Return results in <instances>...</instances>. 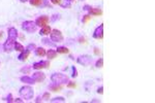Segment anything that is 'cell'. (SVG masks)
I'll list each match as a JSON object with an SVG mask.
<instances>
[{"label":"cell","instance_id":"cell-1","mask_svg":"<svg viewBox=\"0 0 155 103\" xmlns=\"http://www.w3.org/2000/svg\"><path fill=\"white\" fill-rule=\"evenodd\" d=\"M51 81L54 85H64L68 83V76L62 73H53L51 76Z\"/></svg>","mask_w":155,"mask_h":103},{"label":"cell","instance_id":"cell-2","mask_svg":"<svg viewBox=\"0 0 155 103\" xmlns=\"http://www.w3.org/2000/svg\"><path fill=\"white\" fill-rule=\"evenodd\" d=\"M20 95L23 99L25 100H30L33 98V95H34V92H33V89L30 87V86H24L20 89Z\"/></svg>","mask_w":155,"mask_h":103},{"label":"cell","instance_id":"cell-3","mask_svg":"<svg viewBox=\"0 0 155 103\" xmlns=\"http://www.w3.org/2000/svg\"><path fill=\"white\" fill-rule=\"evenodd\" d=\"M22 29L28 33H33L36 31L37 26H36L35 22H33V21H25L22 23Z\"/></svg>","mask_w":155,"mask_h":103},{"label":"cell","instance_id":"cell-4","mask_svg":"<svg viewBox=\"0 0 155 103\" xmlns=\"http://www.w3.org/2000/svg\"><path fill=\"white\" fill-rule=\"evenodd\" d=\"M50 36H51V40L54 41V42H61L63 41V35L61 33L60 30L58 29H53L50 33Z\"/></svg>","mask_w":155,"mask_h":103},{"label":"cell","instance_id":"cell-5","mask_svg":"<svg viewBox=\"0 0 155 103\" xmlns=\"http://www.w3.org/2000/svg\"><path fill=\"white\" fill-rule=\"evenodd\" d=\"M15 43H16V40H13V39L7 37V40H6V41L4 42V44H3V50H4V52H6V53L11 52V51L13 50Z\"/></svg>","mask_w":155,"mask_h":103},{"label":"cell","instance_id":"cell-6","mask_svg":"<svg viewBox=\"0 0 155 103\" xmlns=\"http://www.w3.org/2000/svg\"><path fill=\"white\" fill-rule=\"evenodd\" d=\"M78 63L83 65V66H87L89 65L91 62H92V58L90 56H87V55H84V56H80L78 58Z\"/></svg>","mask_w":155,"mask_h":103},{"label":"cell","instance_id":"cell-7","mask_svg":"<svg viewBox=\"0 0 155 103\" xmlns=\"http://www.w3.org/2000/svg\"><path fill=\"white\" fill-rule=\"evenodd\" d=\"M48 23H49V17L48 15H40L35 21V24L38 27H44V26L48 25Z\"/></svg>","mask_w":155,"mask_h":103},{"label":"cell","instance_id":"cell-8","mask_svg":"<svg viewBox=\"0 0 155 103\" xmlns=\"http://www.w3.org/2000/svg\"><path fill=\"white\" fill-rule=\"evenodd\" d=\"M93 37L96 38V39H102V38H103V24L99 25V26L94 30Z\"/></svg>","mask_w":155,"mask_h":103},{"label":"cell","instance_id":"cell-9","mask_svg":"<svg viewBox=\"0 0 155 103\" xmlns=\"http://www.w3.org/2000/svg\"><path fill=\"white\" fill-rule=\"evenodd\" d=\"M49 66H50V61H40V62H36L33 64V69L39 70V69L48 68Z\"/></svg>","mask_w":155,"mask_h":103},{"label":"cell","instance_id":"cell-10","mask_svg":"<svg viewBox=\"0 0 155 103\" xmlns=\"http://www.w3.org/2000/svg\"><path fill=\"white\" fill-rule=\"evenodd\" d=\"M32 78L35 81V83H40V82L45 81V78H46V75H45V73H43L41 71H37V72L33 73V75H32Z\"/></svg>","mask_w":155,"mask_h":103},{"label":"cell","instance_id":"cell-11","mask_svg":"<svg viewBox=\"0 0 155 103\" xmlns=\"http://www.w3.org/2000/svg\"><path fill=\"white\" fill-rule=\"evenodd\" d=\"M30 53H31V52H30L28 49H25V50H24L23 52H21V54L19 55V57H18L19 60H20V61H25V60H27V58L29 57Z\"/></svg>","mask_w":155,"mask_h":103},{"label":"cell","instance_id":"cell-12","mask_svg":"<svg viewBox=\"0 0 155 103\" xmlns=\"http://www.w3.org/2000/svg\"><path fill=\"white\" fill-rule=\"evenodd\" d=\"M88 11H89L90 15H100L102 13L101 8H97V7H90L88 9Z\"/></svg>","mask_w":155,"mask_h":103},{"label":"cell","instance_id":"cell-13","mask_svg":"<svg viewBox=\"0 0 155 103\" xmlns=\"http://www.w3.org/2000/svg\"><path fill=\"white\" fill-rule=\"evenodd\" d=\"M17 37H18V31L16 28L11 27L8 29V38H11L13 40H17Z\"/></svg>","mask_w":155,"mask_h":103},{"label":"cell","instance_id":"cell-14","mask_svg":"<svg viewBox=\"0 0 155 103\" xmlns=\"http://www.w3.org/2000/svg\"><path fill=\"white\" fill-rule=\"evenodd\" d=\"M51 31H52L51 27L48 26V25H46V26L41 27V29H40V31H39V34H40V35H49V34L51 33Z\"/></svg>","mask_w":155,"mask_h":103},{"label":"cell","instance_id":"cell-15","mask_svg":"<svg viewBox=\"0 0 155 103\" xmlns=\"http://www.w3.org/2000/svg\"><path fill=\"white\" fill-rule=\"evenodd\" d=\"M21 82L22 83H26V84H28V85H33V84H35V81L32 78V77H30V76H22L21 78Z\"/></svg>","mask_w":155,"mask_h":103},{"label":"cell","instance_id":"cell-16","mask_svg":"<svg viewBox=\"0 0 155 103\" xmlns=\"http://www.w3.org/2000/svg\"><path fill=\"white\" fill-rule=\"evenodd\" d=\"M35 54L38 57H44V56H46L47 52L44 47H37V49H35Z\"/></svg>","mask_w":155,"mask_h":103},{"label":"cell","instance_id":"cell-17","mask_svg":"<svg viewBox=\"0 0 155 103\" xmlns=\"http://www.w3.org/2000/svg\"><path fill=\"white\" fill-rule=\"evenodd\" d=\"M46 55H47V57H48L49 60H52V59L56 58V56H57V52L54 51V50H49V51L47 52Z\"/></svg>","mask_w":155,"mask_h":103},{"label":"cell","instance_id":"cell-18","mask_svg":"<svg viewBox=\"0 0 155 103\" xmlns=\"http://www.w3.org/2000/svg\"><path fill=\"white\" fill-rule=\"evenodd\" d=\"M56 52L59 53V54H67L68 53V49L66 46H59Z\"/></svg>","mask_w":155,"mask_h":103},{"label":"cell","instance_id":"cell-19","mask_svg":"<svg viewBox=\"0 0 155 103\" xmlns=\"http://www.w3.org/2000/svg\"><path fill=\"white\" fill-rule=\"evenodd\" d=\"M60 5H61L63 8H68V7H71L72 2H71V1H68V0H63V1H61V2H60Z\"/></svg>","mask_w":155,"mask_h":103},{"label":"cell","instance_id":"cell-20","mask_svg":"<svg viewBox=\"0 0 155 103\" xmlns=\"http://www.w3.org/2000/svg\"><path fill=\"white\" fill-rule=\"evenodd\" d=\"M43 2H44V0H29V3L33 6H39L43 4Z\"/></svg>","mask_w":155,"mask_h":103},{"label":"cell","instance_id":"cell-21","mask_svg":"<svg viewBox=\"0 0 155 103\" xmlns=\"http://www.w3.org/2000/svg\"><path fill=\"white\" fill-rule=\"evenodd\" d=\"M13 49H15L16 51H19V52H23V51L25 50V47H24L21 43H19V42H17V41H16V43H15Z\"/></svg>","mask_w":155,"mask_h":103},{"label":"cell","instance_id":"cell-22","mask_svg":"<svg viewBox=\"0 0 155 103\" xmlns=\"http://www.w3.org/2000/svg\"><path fill=\"white\" fill-rule=\"evenodd\" d=\"M30 71H31V66H25V67L21 68V72L22 73L28 74V73H30Z\"/></svg>","mask_w":155,"mask_h":103},{"label":"cell","instance_id":"cell-23","mask_svg":"<svg viewBox=\"0 0 155 103\" xmlns=\"http://www.w3.org/2000/svg\"><path fill=\"white\" fill-rule=\"evenodd\" d=\"M51 102H52V103L65 102V99H64L63 97H56V98H54V99H52V100H51Z\"/></svg>","mask_w":155,"mask_h":103},{"label":"cell","instance_id":"cell-24","mask_svg":"<svg viewBox=\"0 0 155 103\" xmlns=\"http://www.w3.org/2000/svg\"><path fill=\"white\" fill-rule=\"evenodd\" d=\"M95 66H96L97 68H101V67L103 66V59H102V58H99V59L96 61Z\"/></svg>","mask_w":155,"mask_h":103},{"label":"cell","instance_id":"cell-25","mask_svg":"<svg viewBox=\"0 0 155 103\" xmlns=\"http://www.w3.org/2000/svg\"><path fill=\"white\" fill-rule=\"evenodd\" d=\"M50 89H51L53 92H58V91L61 90V87H60V85H55V86H51Z\"/></svg>","mask_w":155,"mask_h":103},{"label":"cell","instance_id":"cell-26","mask_svg":"<svg viewBox=\"0 0 155 103\" xmlns=\"http://www.w3.org/2000/svg\"><path fill=\"white\" fill-rule=\"evenodd\" d=\"M43 99H44L45 101H50V93L46 92V93L43 95Z\"/></svg>","mask_w":155,"mask_h":103},{"label":"cell","instance_id":"cell-27","mask_svg":"<svg viewBox=\"0 0 155 103\" xmlns=\"http://www.w3.org/2000/svg\"><path fill=\"white\" fill-rule=\"evenodd\" d=\"M72 70H73V73H72V76L73 77H77L78 76V71H77V68L75 66L72 67Z\"/></svg>","mask_w":155,"mask_h":103},{"label":"cell","instance_id":"cell-28","mask_svg":"<svg viewBox=\"0 0 155 103\" xmlns=\"http://www.w3.org/2000/svg\"><path fill=\"white\" fill-rule=\"evenodd\" d=\"M26 49H28V50L31 52V51L35 50V49H36V46H35V44H34V43H30V44H28V45H27V47H26Z\"/></svg>","mask_w":155,"mask_h":103},{"label":"cell","instance_id":"cell-29","mask_svg":"<svg viewBox=\"0 0 155 103\" xmlns=\"http://www.w3.org/2000/svg\"><path fill=\"white\" fill-rule=\"evenodd\" d=\"M90 19H91V15H90V14H86V15H84V18H83V23H87Z\"/></svg>","mask_w":155,"mask_h":103},{"label":"cell","instance_id":"cell-30","mask_svg":"<svg viewBox=\"0 0 155 103\" xmlns=\"http://www.w3.org/2000/svg\"><path fill=\"white\" fill-rule=\"evenodd\" d=\"M5 101L8 103H10L13 101V100H12V96H11V94H8V95H7V97L5 98Z\"/></svg>","mask_w":155,"mask_h":103},{"label":"cell","instance_id":"cell-31","mask_svg":"<svg viewBox=\"0 0 155 103\" xmlns=\"http://www.w3.org/2000/svg\"><path fill=\"white\" fill-rule=\"evenodd\" d=\"M67 88H76V84L73 82H68L67 84Z\"/></svg>","mask_w":155,"mask_h":103},{"label":"cell","instance_id":"cell-32","mask_svg":"<svg viewBox=\"0 0 155 103\" xmlns=\"http://www.w3.org/2000/svg\"><path fill=\"white\" fill-rule=\"evenodd\" d=\"M57 19H58V20L60 19V14H54V15H53V18H52V21H53V22H55Z\"/></svg>","mask_w":155,"mask_h":103},{"label":"cell","instance_id":"cell-33","mask_svg":"<svg viewBox=\"0 0 155 103\" xmlns=\"http://www.w3.org/2000/svg\"><path fill=\"white\" fill-rule=\"evenodd\" d=\"M97 93H98V94H102V93H103V87L98 88V89H97Z\"/></svg>","mask_w":155,"mask_h":103},{"label":"cell","instance_id":"cell-34","mask_svg":"<svg viewBox=\"0 0 155 103\" xmlns=\"http://www.w3.org/2000/svg\"><path fill=\"white\" fill-rule=\"evenodd\" d=\"M53 4H60V2H61V0H50Z\"/></svg>","mask_w":155,"mask_h":103},{"label":"cell","instance_id":"cell-35","mask_svg":"<svg viewBox=\"0 0 155 103\" xmlns=\"http://www.w3.org/2000/svg\"><path fill=\"white\" fill-rule=\"evenodd\" d=\"M13 101H15L16 103H17V102H18V103H23V102H24V101H23L22 99H20V98H17V99H15Z\"/></svg>","mask_w":155,"mask_h":103},{"label":"cell","instance_id":"cell-36","mask_svg":"<svg viewBox=\"0 0 155 103\" xmlns=\"http://www.w3.org/2000/svg\"><path fill=\"white\" fill-rule=\"evenodd\" d=\"M99 53H100V51H99V49H97V47H95V49H94V54H95V55H98Z\"/></svg>","mask_w":155,"mask_h":103},{"label":"cell","instance_id":"cell-37","mask_svg":"<svg viewBox=\"0 0 155 103\" xmlns=\"http://www.w3.org/2000/svg\"><path fill=\"white\" fill-rule=\"evenodd\" d=\"M41 100H43V97H40V96H39V97H37V99L35 100V102H40Z\"/></svg>","mask_w":155,"mask_h":103},{"label":"cell","instance_id":"cell-38","mask_svg":"<svg viewBox=\"0 0 155 103\" xmlns=\"http://www.w3.org/2000/svg\"><path fill=\"white\" fill-rule=\"evenodd\" d=\"M2 36H3V33H2V32H1V31H0V39H1V38H2Z\"/></svg>","mask_w":155,"mask_h":103},{"label":"cell","instance_id":"cell-39","mask_svg":"<svg viewBox=\"0 0 155 103\" xmlns=\"http://www.w3.org/2000/svg\"><path fill=\"white\" fill-rule=\"evenodd\" d=\"M91 102H100V101H99V100H92Z\"/></svg>","mask_w":155,"mask_h":103},{"label":"cell","instance_id":"cell-40","mask_svg":"<svg viewBox=\"0 0 155 103\" xmlns=\"http://www.w3.org/2000/svg\"><path fill=\"white\" fill-rule=\"evenodd\" d=\"M20 1H21V2H23V3H24V2H27V1H28V0H20Z\"/></svg>","mask_w":155,"mask_h":103},{"label":"cell","instance_id":"cell-41","mask_svg":"<svg viewBox=\"0 0 155 103\" xmlns=\"http://www.w3.org/2000/svg\"><path fill=\"white\" fill-rule=\"evenodd\" d=\"M68 1H71V2H73V1H74V0H68Z\"/></svg>","mask_w":155,"mask_h":103}]
</instances>
